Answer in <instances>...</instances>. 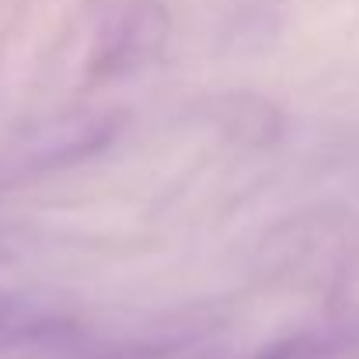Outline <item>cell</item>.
Returning a JSON list of instances; mask_svg holds the SVG:
<instances>
[{
	"label": "cell",
	"mask_w": 359,
	"mask_h": 359,
	"mask_svg": "<svg viewBox=\"0 0 359 359\" xmlns=\"http://www.w3.org/2000/svg\"><path fill=\"white\" fill-rule=\"evenodd\" d=\"M119 129L122 116H112V112H81V116L53 122L21 154L18 175H39V171H56V168L81 164V161L102 154L119 136Z\"/></svg>",
	"instance_id": "obj_3"
},
{
	"label": "cell",
	"mask_w": 359,
	"mask_h": 359,
	"mask_svg": "<svg viewBox=\"0 0 359 359\" xmlns=\"http://www.w3.org/2000/svg\"><path fill=\"white\" fill-rule=\"evenodd\" d=\"M168 32H171V21L161 0H129L98 32V42L88 60V81L102 84V81L136 74L140 67L161 56Z\"/></svg>",
	"instance_id": "obj_2"
},
{
	"label": "cell",
	"mask_w": 359,
	"mask_h": 359,
	"mask_svg": "<svg viewBox=\"0 0 359 359\" xmlns=\"http://www.w3.org/2000/svg\"><path fill=\"white\" fill-rule=\"evenodd\" d=\"M213 122L241 147H272L283 133V112L258 95H224L213 102Z\"/></svg>",
	"instance_id": "obj_4"
},
{
	"label": "cell",
	"mask_w": 359,
	"mask_h": 359,
	"mask_svg": "<svg viewBox=\"0 0 359 359\" xmlns=\"http://www.w3.org/2000/svg\"><path fill=\"white\" fill-rule=\"evenodd\" d=\"M353 353H359V307L297 335V359H335Z\"/></svg>",
	"instance_id": "obj_5"
},
{
	"label": "cell",
	"mask_w": 359,
	"mask_h": 359,
	"mask_svg": "<svg viewBox=\"0 0 359 359\" xmlns=\"http://www.w3.org/2000/svg\"><path fill=\"white\" fill-rule=\"evenodd\" d=\"M21 321V304L11 293H0V342L7 339H21L32 325H18Z\"/></svg>",
	"instance_id": "obj_6"
},
{
	"label": "cell",
	"mask_w": 359,
	"mask_h": 359,
	"mask_svg": "<svg viewBox=\"0 0 359 359\" xmlns=\"http://www.w3.org/2000/svg\"><path fill=\"white\" fill-rule=\"evenodd\" d=\"M359 217L339 203L286 213L255 248V269L269 283L332 293L356 276Z\"/></svg>",
	"instance_id": "obj_1"
}]
</instances>
